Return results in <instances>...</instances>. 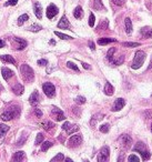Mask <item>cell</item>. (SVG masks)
<instances>
[{"mask_svg": "<svg viewBox=\"0 0 152 162\" xmlns=\"http://www.w3.org/2000/svg\"><path fill=\"white\" fill-rule=\"evenodd\" d=\"M7 131H9V127L6 124H0V137H3Z\"/></svg>", "mask_w": 152, "mask_h": 162, "instance_id": "4dcf8cb0", "label": "cell"}, {"mask_svg": "<svg viewBox=\"0 0 152 162\" xmlns=\"http://www.w3.org/2000/svg\"><path fill=\"white\" fill-rule=\"evenodd\" d=\"M73 16H74V18L76 19H81L82 17H83V10H82V8L80 6H78L74 9V11H73Z\"/></svg>", "mask_w": 152, "mask_h": 162, "instance_id": "7402d4cb", "label": "cell"}, {"mask_svg": "<svg viewBox=\"0 0 152 162\" xmlns=\"http://www.w3.org/2000/svg\"><path fill=\"white\" fill-rule=\"evenodd\" d=\"M27 20H29V16H28L27 13H24V15L20 16V17H19V19H18V25L22 26L24 22L27 21Z\"/></svg>", "mask_w": 152, "mask_h": 162, "instance_id": "4316f807", "label": "cell"}, {"mask_svg": "<svg viewBox=\"0 0 152 162\" xmlns=\"http://www.w3.org/2000/svg\"><path fill=\"white\" fill-rule=\"evenodd\" d=\"M82 142V137L80 135H74L69 139L68 141V143H69V147L71 148H74V147H78L80 143Z\"/></svg>", "mask_w": 152, "mask_h": 162, "instance_id": "ba28073f", "label": "cell"}, {"mask_svg": "<svg viewBox=\"0 0 152 162\" xmlns=\"http://www.w3.org/2000/svg\"><path fill=\"white\" fill-rule=\"evenodd\" d=\"M24 159V151H18V152L15 153V156L12 158L13 161H21V160Z\"/></svg>", "mask_w": 152, "mask_h": 162, "instance_id": "d4e9b609", "label": "cell"}, {"mask_svg": "<svg viewBox=\"0 0 152 162\" xmlns=\"http://www.w3.org/2000/svg\"><path fill=\"white\" fill-rule=\"evenodd\" d=\"M38 64H39V66H47V64H48V61H47L46 59H40V60H38Z\"/></svg>", "mask_w": 152, "mask_h": 162, "instance_id": "bcb514c9", "label": "cell"}, {"mask_svg": "<svg viewBox=\"0 0 152 162\" xmlns=\"http://www.w3.org/2000/svg\"><path fill=\"white\" fill-rule=\"evenodd\" d=\"M41 127H42L45 130H50V129H52L55 127V124H53L51 121H43V122L41 123Z\"/></svg>", "mask_w": 152, "mask_h": 162, "instance_id": "484cf974", "label": "cell"}, {"mask_svg": "<svg viewBox=\"0 0 152 162\" xmlns=\"http://www.w3.org/2000/svg\"><path fill=\"white\" fill-rule=\"evenodd\" d=\"M122 159H125V154H123V153H121V156H120V158L118 159V161H121Z\"/></svg>", "mask_w": 152, "mask_h": 162, "instance_id": "f5cc1de1", "label": "cell"}, {"mask_svg": "<svg viewBox=\"0 0 152 162\" xmlns=\"http://www.w3.org/2000/svg\"><path fill=\"white\" fill-rule=\"evenodd\" d=\"M117 39L114 38H101V39L98 40V43L101 45V46H104V45H108V43H111V42H116Z\"/></svg>", "mask_w": 152, "mask_h": 162, "instance_id": "ac0fdd59", "label": "cell"}, {"mask_svg": "<svg viewBox=\"0 0 152 162\" xmlns=\"http://www.w3.org/2000/svg\"><path fill=\"white\" fill-rule=\"evenodd\" d=\"M58 13H59L58 7L56 6V5H53V3H51V5H49V7L47 8V18L52 19L53 17H56V16L58 15Z\"/></svg>", "mask_w": 152, "mask_h": 162, "instance_id": "52a82bcc", "label": "cell"}, {"mask_svg": "<svg viewBox=\"0 0 152 162\" xmlns=\"http://www.w3.org/2000/svg\"><path fill=\"white\" fill-rule=\"evenodd\" d=\"M125 0H112V2L117 6H123L125 5Z\"/></svg>", "mask_w": 152, "mask_h": 162, "instance_id": "ee69618b", "label": "cell"}, {"mask_svg": "<svg viewBox=\"0 0 152 162\" xmlns=\"http://www.w3.org/2000/svg\"><path fill=\"white\" fill-rule=\"evenodd\" d=\"M20 71H21V76L26 81L28 82H32L34 79V70H32V68L29 67L28 64H22L21 67H20Z\"/></svg>", "mask_w": 152, "mask_h": 162, "instance_id": "3957f363", "label": "cell"}, {"mask_svg": "<svg viewBox=\"0 0 152 162\" xmlns=\"http://www.w3.org/2000/svg\"><path fill=\"white\" fill-rule=\"evenodd\" d=\"M109 153H110V150L109 147H102L100 150V152L98 154V161L99 162H106L109 160Z\"/></svg>", "mask_w": 152, "mask_h": 162, "instance_id": "5b68a950", "label": "cell"}, {"mask_svg": "<svg viewBox=\"0 0 152 162\" xmlns=\"http://www.w3.org/2000/svg\"><path fill=\"white\" fill-rule=\"evenodd\" d=\"M3 47H5V41L0 40V48H3Z\"/></svg>", "mask_w": 152, "mask_h": 162, "instance_id": "816d5d0a", "label": "cell"}, {"mask_svg": "<svg viewBox=\"0 0 152 162\" xmlns=\"http://www.w3.org/2000/svg\"><path fill=\"white\" fill-rule=\"evenodd\" d=\"M125 32L128 34H130L132 32V21H131L130 18H125Z\"/></svg>", "mask_w": 152, "mask_h": 162, "instance_id": "44dd1931", "label": "cell"}, {"mask_svg": "<svg viewBox=\"0 0 152 162\" xmlns=\"http://www.w3.org/2000/svg\"><path fill=\"white\" fill-rule=\"evenodd\" d=\"M24 86L22 85H20V83H16L15 86L12 87V91H13V93L17 95H20L24 93Z\"/></svg>", "mask_w": 152, "mask_h": 162, "instance_id": "2e32d148", "label": "cell"}, {"mask_svg": "<svg viewBox=\"0 0 152 162\" xmlns=\"http://www.w3.org/2000/svg\"><path fill=\"white\" fill-rule=\"evenodd\" d=\"M0 60H2V61H5V62H9V63H12V64H16V60L9 55L0 56Z\"/></svg>", "mask_w": 152, "mask_h": 162, "instance_id": "603a6c76", "label": "cell"}, {"mask_svg": "<svg viewBox=\"0 0 152 162\" xmlns=\"http://www.w3.org/2000/svg\"><path fill=\"white\" fill-rule=\"evenodd\" d=\"M55 34L57 36V37L60 38V39H63V40L72 39V37H70V36H67V34H61V32H59V31H55Z\"/></svg>", "mask_w": 152, "mask_h": 162, "instance_id": "f546056e", "label": "cell"}, {"mask_svg": "<svg viewBox=\"0 0 152 162\" xmlns=\"http://www.w3.org/2000/svg\"><path fill=\"white\" fill-rule=\"evenodd\" d=\"M113 91H114V88L112 87V85L110 82H106V86H104V93L107 95H112Z\"/></svg>", "mask_w": 152, "mask_h": 162, "instance_id": "ffe728a7", "label": "cell"}, {"mask_svg": "<svg viewBox=\"0 0 152 162\" xmlns=\"http://www.w3.org/2000/svg\"><path fill=\"white\" fill-rule=\"evenodd\" d=\"M141 157H142V160L143 161H146V160L150 159V157H151V153L148 151V150H146V151H143L142 153H140Z\"/></svg>", "mask_w": 152, "mask_h": 162, "instance_id": "e575fe53", "label": "cell"}, {"mask_svg": "<svg viewBox=\"0 0 152 162\" xmlns=\"http://www.w3.org/2000/svg\"><path fill=\"white\" fill-rule=\"evenodd\" d=\"M141 34L144 36L146 38H152V30H151V28H148V27H146V28H143V29H141Z\"/></svg>", "mask_w": 152, "mask_h": 162, "instance_id": "cb8c5ba5", "label": "cell"}, {"mask_svg": "<svg viewBox=\"0 0 152 162\" xmlns=\"http://www.w3.org/2000/svg\"><path fill=\"white\" fill-rule=\"evenodd\" d=\"M144 60H146V52L142 51V50H139V51L136 52V56H134V59L131 64V68L132 69H139V68L144 63Z\"/></svg>", "mask_w": 152, "mask_h": 162, "instance_id": "7a4b0ae2", "label": "cell"}, {"mask_svg": "<svg viewBox=\"0 0 152 162\" xmlns=\"http://www.w3.org/2000/svg\"><path fill=\"white\" fill-rule=\"evenodd\" d=\"M151 131H152V124H151Z\"/></svg>", "mask_w": 152, "mask_h": 162, "instance_id": "9f6ffc18", "label": "cell"}, {"mask_svg": "<svg viewBox=\"0 0 152 162\" xmlns=\"http://www.w3.org/2000/svg\"><path fill=\"white\" fill-rule=\"evenodd\" d=\"M15 41L18 43V46H17V50H24L26 47H27V41L21 38H15Z\"/></svg>", "mask_w": 152, "mask_h": 162, "instance_id": "e0dca14e", "label": "cell"}, {"mask_svg": "<svg viewBox=\"0 0 152 162\" xmlns=\"http://www.w3.org/2000/svg\"><path fill=\"white\" fill-rule=\"evenodd\" d=\"M76 102L78 104H82L85 102V97H81V95H79V97H77L76 98Z\"/></svg>", "mask_w": 152, "mask_h": 162, "instance_id": "b9f144b4", "label": "cell"}, {"mask_svg": "<svg viewBox=\"0 0 152 162\" xmlns=\"http://www.w3.org/2000/svg\"><path fill=\"white\" fill-rule=\"evenodd\" d=\"M1 74H2V78L5 80H9L12 76H13V71L10 70L9 68H2L1 69Z\"/></svg>", "mask_w": 152, "mask_h": 162, "instance_id": "9a60e30c", "label": "cell"}, {"mask_svg": "<svg viewBox=\"0 0 152 162\" xmlns=\"http://www.w3.org/2000/svg\"><path fill=\"white\" fill-rule=\"evenodd\" d=\"M93 8L97 10H103L104 7L101 2V0H94V3H93Z\"/></svg>", "mask_w": 152, "mask_h": 162, "instance_id": "83f0119b", "label": "cell"}, {"mask_svg": "<svg viewBox=\"0 0 152 162\" xmlns=\"http://www.w3.org/2000/svg\"><path fill=\"white\" fill-rule=\"evenodd\" d=\"M99 130H100V131L102 132V133H107V132H108V131L110 130V124H109V123L102 124V125L100 127V128H99Z\"/></svg>", "mask_w": 152, "mask_h": 162, "instance_id": "d6a6232c", "label": "cell"}, {"mask_svg": "<svg viewBox=\"0 0 152 162\" xmlns=\"http://www.w3.org/2000/svg\"><path fill=\"white\" fill-rule=\"evenodd\" d=\"M116 52V49L114 48H111V49L108 51V55H107V58L109 59V61H111L112 62V60H113V53Z\"/></svg>", "mask_w": 152, "mask_h": 162, "instance_id": "d590c367", "label": "cell"}, {"mask_svg": "<svg viewBox=\"0 0 152 162\" xmlns=\"http://www.w3.org/2000/svg\"><path fill=\"white\" fill-rule=\"evenodd\" d=\"M150 69H152V58H151V62H150V66H149Z\"/></svg>", "mask_w": 152, "mask_h": 162, "instance_id": "11a10c76", "label": "cell"}, {"mask_svg": "<svg viewBox=\"0 0 152 162\" xmlns=\"http://www.w3.org/2000/svg\"><path fill=\"white\" fill-rule=\"evenodd\" d=\"M147 148H146V144L143 143V142H138L136 146L133 147V151H137L139 153H142L143 151H146Z\"/></svg>", "mask_w": 152, "mask_h": 162, "instance_id": "d6986e66", "label": "cell"}, {"mask_svg": "<svg viewBox=\"0 0 152 162\" xmlns=\"http://www.w3.org/2000/svg\"><path fill=\"white\" fill-rule=\"evenodd\" d=\"M41 29H42V27H41V26H39V25H37V23H34V25L30 26V27L28 28V30L32 31V32H38V31H40Z\"/></svg>", "mask_w": 152, "mask_h": 162, "instance_id": "f1b7e54d", "label": "cell"}, {"mask_svg": "<svg viewBox=\"0 0 152 162\" xmlns=\"http://www.w3.org/2000/svg\"><path fill=\"white\" fill-rule=\"evenodd\" d=\"M18 2V0H8L6 2V6H16Z\"/></svg>", "mask_w": 152, "mask_h": 162, "instance_id": "f6af8a7d", "label": "cell"}, {"mask_svg": "<svg viewBox=\"0 0 152 162\" xmlns=\"http://www.w3.org/2000/svg\"><path fill=\"white\" fill-rule=\"evenodd\" d=\"M64 160H66V161H68V162H72V160H71L70 158H66Z\"/></svg>", "mask_w": 152, "mask_h": 162, "instance_id": "db71d44e", "label": "cell"}, {"mask_svg": "<svg viewBox=\"0 0 152 162\" xmlns=\"http://www.w3.org/2000/svg\"><path fill=\"white\" fill-rule=\"evenodd\" d=\"M34 113H36L37 117H42V112H41V110L40 109H34Z\"/></svg>", "mask_w": 152, "mask_h": 162, "instance_id": "c3c4849f", "label": "cell"}, {"mask_svg": "<svg viewBox=\"0 0 152 162\" xmlns=\"http://www.w3.org/2000/svg\"><path fill=\"white\" fill-rule=\"evenodd\" d=\"M42 90L45 92V95L49 98H53L56 95V88L55 86L50 82H45L42 85Z\"/></svg>", "mask_w": 152, "mask_h": 162, "instance_id": "277c9868", "label": "cell"}, {"mask_svg": "<svg viewBox=\"0 0 152 162\" xmlns=\"http://www.w3.org/2000/svg\"><path fill=\"white\" fill-rule=\"evenodd\" d=\"M58 28H61V29H69V28H70V22L68 21V19L66 16H63V17L60 19V21L58 22Z\"/></svg>", "mask_w": 152, "mask_h": 162, "instance_id": "4fadbf2b", "label": "cell"}, {"mask_svg": "<svg viewBox=\"0 0 152 162\" xmlns=\"http://www.w3.org/2000/svg\"><path fill=\"white\" fill-rule=\"evenodd\" d=\"M24 141H26V135H24V137H22L21 139H20V140L17 142V146H24Z\"/></svg>", "mask_w": 152, "mask_h": 162, "instance_id": "7dc6e473", "label": "cell"}, {"mask_svg": "<svg viewBox=\"0 0 152 162\" xmlns=\"http://www.w3.org/2000/svg\"><path fill=\"white\" fill-rule=\"evenodd\" d=\"M52 147V143L50 141H46V142H43L42 146H41V151H47L49 148Z\"/></svg>", "mask_w": 152, "mask_h": 162, "instance_id": "1f68e13d", "label": "cell"}, {"mask_svg": "<svg viewBox=\"0 0 152 162\" xmlns=\"http://www.w3.org/2000/svg\"><path fill=\"white\" fill-rule=\"evenodd\" d=\"M20 114V109L17 106H12V107H9L7 109L5 112L1 114V119L3 121H9V120L13 119V118H17Z\"/></svg>", "mask_w": 152, "mask_h": 162, "instance_id": "6da1fadb", "label": "cell"}, {"mask_svg": "<svg viewBox=\"0 0 152 162\" xmlns=\"http://www.w3.org/2000/svg\"><path fill=\"white\" fill-rule=\"evenodd\" d=\"M67 67L70 68V69H72V70H74V71H79V68L77 67L76 64L73 63V62H71V61H68L67 62Z\"/></svg>", "mask_w": 152, "mask_h": 162, "instance_id": "f35d334b", "label": "cell"}, {"mask_svg": "<svg viewBox=\"0 0 152 162\" xmlns=\"http://www.w3.org/2000/svg\"><path fill=\"white\" fill-rule=\"evenodd\" d=\"M34 15L38 19H41L42 18V7L40 5L39 2H34Z\"/></svg>", "mask_w": 152, "mask_h": 162, "instance_id": "7c38bea8", "label": "cell"}, {"mask_svg": "<svg viewBox=\"0 0 152 162\" xmlns=\"http://www.w3.org/2000/svg\"><path fill=\"white\" fill-rule=\"evenodd\" d=\"M94 20H96L94 15L93 13H90V17H89V26H90V27H93L94 26Z\"/></svg>", "mask_w": 152, "mask_h": 162, "instance_id": "ab89813d", "label": "cell"}, {"mask_svg": "<svg viewBox=\"0 0 152 162\" xmlns=\"http://www.w3.org/2000/svg\"><path fill=\"white\" fill-rule=\"evenodd\" d=\"M51 116L53 117V119L56 121H63L66 119V116H64V113L57 107H53L52 108V111H51Z\"/></svg>", "mask_w": 152, "mask_h": 162, "instance_id": "8992f818", "label": "cell"}, {"mask_svg": "<svg viewBox=\"0 0 152 162\" xmlns=\"http://www.w3.org/2000/svg\"><path fill=\"white\" fill-rule=\"evenodd\" d=\"M62 160H64V156L62 153H58L55 158H52L51 161H62Z\"/></svg>", "mask_w": 152, "mask_h": 162, "instance_id": "74e56055", "label": "cell"}, {"mask_svg": "<svg viewBox=\"0 0 152 162\" xmlns=\"http://www.w3.org/2000/svg\"><path fill=\"white\" fill-rule=\"evenodd\" d=\"M62 129L63 130H66V131L69 133V135H71V133H73V132H76V131H78L79 130V127L78 125H73V124H71L70 122H64L63 124H62Z\"/></svg>", "mask_w": 152, "mask_h": 162, "instance_id": "9c48e42d", "label": "cell"}, {"mask_svg": "<svg viewBox=\"0 0 152 162\" xmlns=\"http://www.w3.org/2000/svg\"><path fill=\"white\" fill-rule=\"evenodd\" d=\"M108 27V20H103V21L101 22V25H99V29H107Z\"/></svg>", "mask_w": 152, "mask_h": 162, "instance_id": "7bdbcfd3", "label": "cell"}, {"mask_svg": "<svg viewBox=\"0 0 152 162\" xmlns=\"http://www.w3.org/2000/svg\"><path fill=\"white\" fill-rule=\"evenodd\" d=\"M119 140L121 141L122 146H125V149H129V148H131V144H132V139H131L130 135H122L121 137H120V139H119Z\"/></svg>", "mask_w": 152, "mask_h": 162, "instance_id": "30bf717a", "label": "cell"}, {"mask_svg": "<svg viewBox=\"0 0 152 162\" xmlns=\"http://www.w3.org/2000/svg\"><path fill=\"white\" fill-rule=\"evenodd\" d=\"M125 100L122 98H118L116 101H114V104H113L112 107V111H120L122 108L125 107Z\"/></svg>", "mask_w": 152, "mask_h": 162, "instance_id": "8fae6325", "label": "cell"}, {"mask_svg": "<svg viewBox=\"0 0 152 162\" xmlns=\"http://www.w3.org/2000/svg\"><path fill=\"white\" fill-rule=\"evenodd\" d=\"M43 141V135L42 133H38L37 135V137H36V141H34V143L38 146V144H40L41 142Z\"/></svg>", "mask_w": 152, "mask_h": 162, "instance_id": "8d00e7d4", "label": "cell"}, {"mask_svg": "<svg viewBox=\"0 0 152 162\" xmlns=\"http://www.w3.org/2000/svg\"><path fill=\"white\" fill-rule=\"evenodd\" d=\"M128 161H129V162H132V161L139 162V161H140V159H139V158H138L137 156H134V154H131V156H129Z\"/></svg>", "mask_w": 152, "mask_h": 162, "instance_id": "60d3db41", "label": "cell"}, {"mask_svg": "<svg viewBox=\"0 0 152 162\" xmlns=\"http://www.w3.org/2000/svg\"><path fill=\"white\" fill-rule=\"evenodd\" d=\"M82 66H83V68H85V69H90V66H89L88 63H85V62H83V63H82Z\"/></svg>", "mask_w": 152, "mask_h": 162, "instance_id": "f907efd6", "label": "cell"}, {"mask_svg": "<svg viewBox=\"0 0 152 162\" xmlns=\"http://www.w3.org/2000/svg\"><path fill=\"white\" fill-rule=\"evenodd\" d=\"M89 47H90V49H91V50L96 49V47H94V43L92 42V41H90V42H89Z\"/></svg>", "mask_w": 152, "mask_h": 162, "instance_id": "681fc988", "label": "cell"}, {"mask_svg": "<svg viewBox=\"0 0 152 162\" xmlns=\"http://www.w3.org/2000/svg\"><path fill=\"white\" fill-rule=\"evenodd\" d=\"M122 46H123V47H128V48H134V47H139V46H140V43H138V42H123V43H122Z\"/></svg>", "mask_w": 152, "mask_h": 162, "instance_id": "836d02e7", "label": "cell"}, {"mask_svg": "<svg viewBox=\"0 0 152 162\" xmlns=\"http://www.w3.org/2000/svg\"><path fill=\"white\" fill-rule=\"evenodd\" d=\"M29 102H30L31 106H37L39 103V93H38V91L32 92V95L29 97Z\"/></svg>", "mask_w": 152, "mask_h": 162, "instance_id": "5bb4252c", "label": "cell"}]
</instances>
